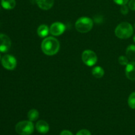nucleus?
<instances>
[{
  "instance_id": "1",
  "label": "nucleus",
  "mask_w": 135,
  "mask_h": 135,
  "mask_svg": "<svg viewBox=\"0 0 135 135\" xmlns=\"http://www.w3.org/2000/svg\"><path fill=\"white\" fill-rule=\"evenodd\" d=\"M41 48L46 55H54L59 51L60 44L56 38L54 37H47L42 42Z\"/></svg>"
},
{
  "instance_id": "2",
  "label": "nucleus",
  "mask_w": 135,
  "mask_h": 135,
  "mask_svg": "<svg viewBox=\"0 0 135 135\" xmlns=\"http://www.w3.org/2000/svg\"><path fill=\"white\" fill-rule=\"evenodd\" d=\"M115 34L121 39H127L133 34V27L127 22H123L117 25L115 30Z\"/></svg>"
},
{
  "instance_id": "3",
  "label": "nucleus",
  "mask_w": 135,
  "mask_h": 135,
  "mask_svg": "<svg viewBox=\"0 0 135 135\" xmlns=\"http://www.w3.org/2000/svg\"><path fill=\"white\" fill-rule=\"evenodd\" d=\"M93 27V21L90 18L83 17L79 18L75 22L76 30L80 33H86L92 30Z\"/></svg>"
},
{
  "instance_id": "4",
  "label": "nucleus",
  "mask_w": 135,
  "mask_h": 135,
  "mask_svg": "<svg viewBox=\"0 0 135 135\" xmlns=\"http://www.w3.org/2000/svg\"><path fill=\"white\" fill-rule=\"evenodd\" d=\"M34 130V124L30 121L18 122L15 126V131L20 135H30Z\"/></svg>"
},
{
  "instance_id": "5",
  "label": "nucleus",
  "mask_w": 135,
  "mask_h": 135,
  "mask_svg": "<svg viewBox=\"0 0 135 135\" xmlns=\"http://www.w3.org/2000/svg\"><path fill=\"white\" fill-rule=\"evenodd\" d=\"M82 60L84 64L91 67L96 64L98 61V57L94 51L87 50L83 51L82 54Z\"/></svg>"
},
{
  "instance_id": "6",
  "label": "nucleus",
  "mask_w": 135,
  "mask_h": 135,
  "mask_svg": "<svg viewBox=\"0 0 135 135\" xmlns=\"http://www.w3.org/2000/svg\"><path fill=\"white\" fill-rule=\"evenodd\" d=\"M1 64L6 69L13 70L17 66V59L11 55H5L2 57Z\"/></svg>"
},
{
  "instance_id": "7",
  "label": "nucleus",
  "mask_w": 135,
  "mask_h": 135,
  "mask_svg": "<svg viewBox=\"0 0 135 135\" xmlns=\"http://www.w3.org/2000/svg\"><path fill=\"white\" fill-rule=\"evenodd\" d=\"M66 27L64 24L60 22H56L51 25L50 28V32L53 36H60L65 31Z\"/></svg>"
},
{
  "instance_id": "8",
  "label": "nucleus",
  "mask_w": 135,
  "mask_h": 135,
  "mask_svg": "<svg viewBox=\"0 0 135 135\" xmlns=\"http://www.w3.org/2000/svg\"><path fill=\"white\" fill-rule=\"evenodd\" d=\"M11 46V41L9 36L4 34H0V51L7 52Z\"/></svg>"
},
{
  "instance_id": "9",
  "label": "nucleus",
  "mask_w": 135,
  "mask_h": 135,
  "mask_svg": "<svg viewBox=\"0 0 135 135\" xmlns=\"http://www.w3.org/2000/svg\"><path fill=\"white\" fill-rule=\"evenodd\" d=\"M125 75L129 80H135V61H132L127 65Z\"/></svg>"
},
{
  "instance_id": "10",
  "label": "nucleus",
  "mask_w": 135,
  "mask_h": 135,
  "mask_svg": "<svg viewBox=\"0 0 135 135\" xmlns=\"http://www.w3.org/2000/svg\"><path fill=\"white\" fill-rule=\"evenodd\" d=\"M36 129L38 131V133H41V134H46L50 130V127L46 121L40 120L36 123Z\"/></svg>"
},
{
  "instance_id": "11",
  "label": "nucleus",
  "mask_w": 135,
  "mask_h": 135,
  "mask_svg": "<svg viewBox=\"0 0 135 135\" xmlns=\"http://www.w3.org/2000/svg\"><path fill=\"white\" fill-rule=\"evenodd\" d=\"M38 6L43 10H49L53 7L54 0H36Z\"/></svg>"
},
{
  "instance_id": "12",
  "label": "nucleus",
  "mask_w": 135,
  "mask_h": 135,
  "mask_svg": "<svg viewBox=\"0 0 135 135\" xmlns=\"http://www.w3.org/2000/svg\"><path fill=\"white\" fill-rule=\"evenodd\" d=\"M49 32H50V29H49L48 26L46 25H40L37 30V33H38V36L41 38L46 37L48 35Z\"/></svg>"
},
{
  "instance_id": "13",
  "label": "nucleus",
  "mask_w": 135,
  "mask_h": 135,
  "mask_svg": "<svg viewBox=\"0 0 135 135\" xmlns=\"http://www.w3.org/2000/svg\"><path fill=\"white\" fill-rule=\"evenodd\" d=\"M1 5L7 10H11L14 9L16 5L15 0H1Z\"/></svg>"
},
{
  "instance_id": "14",
  "label": "nucleus",
  "mask_w": 135,
  "mask_h": 135,
  "mask_svg": "<svg viewBox=\"0 0 135 135\" xmlns=\"http://www.w3.org/2000/svg\"><path fill=\"white\" fill-rule=\"evenodd\" d=\"M126 55L128 59L132 61L135 60V46L130 45L126 49Z\"/></svg>"
},
{
  "instance_id": "15",
  "label": "nucleus",
  "mask_w": 135,
  "mask_h": 135,
  "mask_svg": "<svg viewBox=\"0 0 135 135\" xmlns=\"http://www.w3.org/2000/svg\"><path fill=\"white\" fill-rule=\"evenodd\" d=\"M92 74L94 77L97 78V79H100L104 75V70L103 69L102 67L97 66L92 69Z\"/></svg>"
},
{
  "instance_id": "16",
  "label": "nucleus",
  "mask_w": 135,
  "mask_h": 135,
  "mask_svg": "<svg viewBox=\"0 0 135 135\" xmlns=\"http://www.w3.org/2000/svg\"><path fill=\"white\" fill-rule=\"evenodd\" d=\"M38 117H39V113L36 109H30L28 113V118L29 121H34L38 119Z\"/></svg>"
},
{
  "instance_id": "17",
  "label": "nucleus",
  "mask_w": 135,
  "mask_h": 135,
  "mask_svg": "<svg viewBox=\"0 0 135 135\" xmlns=\"http://www.w3.org/2000/svg\"><path fill=\"white\" fill-rule=\"evenodd\" d=\"M128 104L131 109H135V92L130 94L128 98Z\"/></svg>"
},
{
  "instance_id": "18",
  "label": "nucleus",
  "mask_w": 135,
  "mask_h": 135,
  "mask_svg": "<svg viewBox=\"0 0 135 135\" xmlns=\"http://www.w3.org/2000/svg\"><path fill=\"white\" fill-rule=\"evenodd\" d=\"M118 61L119 64H121V65H127L129 63V60H128L127 57L123 56V55L120 56L119 57Z\"/></svg>"
},
{
  "instance_id": "19",
  "label": "nucleus",
  "mask_w": 135,
  "mask_h": 135,
  "mask_svg": "<svg viewBox=\"0 0 135 135\" xmlns=\"http://www.w3.org/2000/svg\"><path fill=\"white\" fill-rule=\"evenodd\" d=\"M76 135H91V133L89 131L86 130V129H82V130L79 131Z\"/></svg>"
},
{
  "instance_id": "20",
  "label": "nucleus",
  "mask_w": 135,
  "mask_h": 135,
  "mask_svg": "<svg viewBox=\"0 0 135 135\" xmlns=\"http://www.w3.org/2000/svg\"><path fill=\"white\" fill-rule=\"evenodd\" d=\"M121 13L123 15H127L129 13V7L126 5H122L121 7Z\"/></svg>"
},
{
  "instance_id": "21",
  "label": "nucleus",
  "mask_w": 135,
  "mask_h": 135,
  "mask_svg": "<svg viewBox=\"0 0 135 135\" xmlns=\"http://www.w3.org/2000/svg\"><path fill=\"white\" fill-rule=\"evenodd\" d=\"M129 0H113L115 3L116 4L119 5H126L128 2H129Z\"/></svg>"
},
{
  "instance_id": "22",
  "label": "nucleus",
  "mask_w": 135,
  "mask_h": 135,
  "mask_svg": "<svg viewBox=\"0 0 135 135\" xmlns=\"http://www.w3.org/2000/svg\"><path fill=\"white\" fill-rule=\"evenodd\" d=\"M129 8L132 11H135V0H130L129 2Z\"/></svg>"
},
{
  "instance_id": "23",
  "label": "nucleus",
  "mask_w": 135,
  "mask_h": 135,
  "mask_svg": "<svg viewBox=\"0 0 135 135\" xmlns=\"http://www.w3.org/2000/svg\"><path fill=\"white\" fill-rule=\"evenodd\" d=\"M60 135H73V133L71 131L67 130H64L63 131H61V133H60Z\"/></svg>"
},
{
  "instance_id": "24",
  "label": "nucleus",
  "mask_w": 135,
  "mask_h": 135,
  "mask_svg": "<svg viewBox=\"0 0 135 135\" xmlns=\"http://www.w3.org/2000/svg\"><path fill=\"white\" fill-rule=\"evenodd\" d=\"M133 41H134V42L135 43V35L134 36V37H133Z\"/></svg>"
},
{
  "instance_id": "25",
  "label": "nucleus",
  "mask_w": 135,
  "mask_h": 135,
  "mask_svg": "<svg viewBox=\"0 0 135 135\" xmlns=\"http://www.w3.org/2000/svg\"><path fill=\"white\" fill-rule=\"evenodd\" d=\"M0 60H1V55H0Z\"/></svg>"
},
{
  "instance_id": "26",
  "label": "nucleus",
  "mask_w": 135,
  "mask_h": 135,
  "mask_svg": "<svg viewBox=\"0 0 135 135\" xmlns=\"http://www.w3.org/2000/svg\"><path fill=\"white\" fill-rule=\"evenodd\" d=\"M134 29H135V23H134Z\"/></svg>"
}]
</instances>
